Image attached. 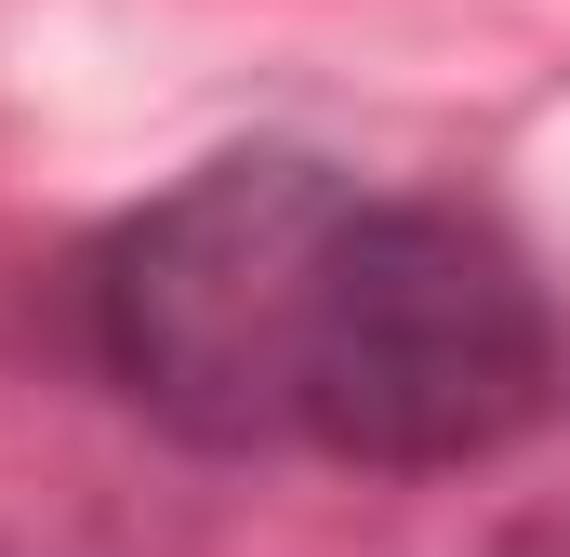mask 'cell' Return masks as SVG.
Wrapping results in <instances>:
<instances>
[{"instance_id": "6da1fadb", "label": "cell", "mask_w": 570, "mask_h": 557, "mask_svg": "<svg viewBox=\"0 0 570 557\" xmlns=\"http://www.w3.org/2000/svg\"><path fill=\"white\" fill-rule=\"evenodd\" d=\"M345 213L358 186L332 159H292V146L199 159L186 186H159L80 253V292H67L80 359L173 451H292L305 332H318Z\"/></svg>"}, {"instance_id": "7a4b0ae2", "label": "cell", "mask_w": 570, "mask_h": 557, "mask_svg": "<svg viewBox=\"0 0 570 557\" xmlns=\"http://www.w3.org/2000/svg\"><path fill=\"white\" fill-rule=\"evenodd\" d=\"M544 399H558V319L518 240L451 199H358L318 278L292 451L385 478L491 465L504 438L544 424Z\"/></svg>"}, {"instance_id": "3957f363", "label": "cell", "mask_w": 570, "mask_h": 557, "mask_svg": "<svg viewBox=\"0 0 570 557\" xmlns=\"http://www.w3.org/2000/svg\"><path fill=\"white\" fill-rule=\"evenodd\" d=\"M504 557H570V518H544V531H504Z\"/></svg>"}]
</instances>
